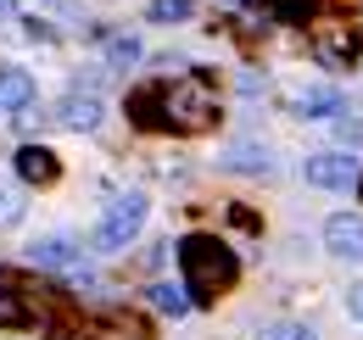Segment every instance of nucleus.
Returning a JSON list of instances; mask_svg holds the SVG:
<instances>
[{"instance_id": "8", "label": "nucleus", "mask_w": 363, "mask_h": 340, "mask_svg": "<svg viewBox=\"0 0 363 340\" xmlns=\"http://www.w3.org/2000/svg\"><path fill=\"white\" fill-rule=\"evenodd\" d=\"M296 112H302V118H335V112H341V89L335 84L302 89V95H296Z\"/></svg>"}, {"instance_id": "4", "label": "nucleus", "mask_w": 363, "mask_h": 340, "mask_svg": "<svg viewBox=\"0 0 363 340\" xmlns=\"http://www.w3.org/2000/svg\"><path fill=\"white\" fill-rule=\"evenodd\" d=\"M358 28L352 23H341V17H324V23H313V50L324 67H352L358 62Z\"/></svg>"}, {"instance_id": "2", "label": "nucleus", "mask_w": 363, "mask_h": 340, "mask_svg": "<svg viewBox=\"0 0 363 340\" xmlns=\"http://www.w3.org/2000/svg\"><path fill=\"white\" fill-rule=\"evenodd\" d=\"M179 273H184L190 307L196 301H218L240 279V256L229 251L224 240H213V234H184L179 240Z\"/></svg>"}, {"instance_id": "10", "label": "nucleus", "mask_w": 363, "mask_h": 340, "mask_svg": "<svg viewBox=\"0 0 363 340\" xmlns=\"http://www.w3.org/2000/svg\"><path fill=\"white\" fill-rule=\"evenodd\" d=\"M28 256H34L40 268H73V262H79L84 251H79L67 234H56V240H40V246H28Z\"/></svg>"}, {"instance_id": "20", "label": "nucleus", "mask_w": 363, "mask_h": 340, "mask_svg": "<svg viewBox=\"0 0 363 340\" xmlns=\"http://www.w3.org/2000/svg\"><path fill=\"white\" fill-rule=\"evenodd\" d=\"M347 312L363 324V285H352V290H347Z\"/></svg>"}, {"instance_id": "6", "label": "nucleus", "mask_w": 363, "mask_h": 340, "mask_svg": "<svg viewBox=\"0 0 363 340\" xmlns=\"http://www.w3.org/2000/svg\"><path fill=\"white\" fill-rule=\"evenodd\" d=\"M324 246L347 262H363V217L358 212H335L324 223Z\"/></svg>"}, {"instance_id": "15", "label": "nucleus", "mask_w": 363, "mask_h": 340, "mask_svg": "<svg viewBox=\"0 0 363 340\" xmlns=\"http://www.w3.org/2000/svg\"><path fill=\"white\" fill-rule=\"evenodd\" d=\"M151 301H157L162 312H174V318H179V312H190V296H184V285H151Z\"/></svg>"}, {"instance_id": "21", "label": "nucleus", "mask_w": 363, "mask_h": 340, "mask_svg": "<svg viewBox=\"0 0 363 340\" xmlns=\"http://www.w3.org/2000/svg\"><path fill=\"white\" fill-rule=\"evenodd\" d=\"M11 11H17V6H11V0H0V23H6V17H11Z\"/></svg>"}, {"instance_id": "19", "label": "nucleus", "mask_w": 363, "mask_h": 340, "mask_svg": "<svg viewBox=\"0 0 363 340\" xmlns=\"http://www.w3.org/2000/svg\"><path fill=\"white\" fill-rule=\"evenodd\" d=\"M269 6L285 17V23H302V17H308V0H269Z\"/></svg>"}, {"instance_id": "1", "label": "nucleus", "mask_w": 363, "mask_h": 340, "mask_svg": "<svg viewBox=\"0 0 363 340\" xmlns=\"http://www.w3.org/2000/svg\"><path fill=\"white\" fill-rule=\"evenodd\" d=\"M129 118L140 128H174V134H201L218 118V95L201 73H184L174 84H145L129 95Z\"/></svg>"}, {"instance_id": "11", "label": "nucleus", "mask_w": 363, "mask_h": 340, "mask_svg": "<svg viewBox=\"0 0 363 340\" xmlns=\"http://www.w3.org/2000/svg\"><path fill=\"white\" fill-rule=\"evenodd\" d=\"M224 168L229 173H269V151H263V145H252V140H240V145H229Z\"/></svg>"}, {"instance_id": "9", "label": "nucleus", "mask_w": 363, "mask_h": 340, "mask_svg": "<svg viewBox=\"0 0 363 340\" xmlns=\"http://www.w3.org/2000/svg\"><path fill=\"white\" fill-rule=\"evenodd\" d=\"M28 101H34V79H28L23 67H0V106L17 112V106H28Z\"/></svg>"}, {"instance_id": "14", "label": "nucleus", "mask_w": 363, "mask_h": 340, "mask_svg": "<svg viewBox=\"0 0 363 340\" xmlns=\"http://www.w3.org/2000/svg\"><path fill=\"white\" fill-rule=\"evenodd\" d=\"M190 11H196L190 0H151V6H145L151 23H190Z\"/></svg>"}, {"instance_id": "17", "label": "nucleus", "mask_w": 363, "mask_h": 340, "mask_svg": "<svg viewBox=\"0 0 363 340\" xmlns=\"http://www.w3.org/2000/svg\"><path fill=\"white\" fill-rule=\"evenodd\" d=\"M257 340H313V329L308 324H269Z\"/></svg>"}, {"instance_id": "13", "label": "nucleus", "mask_w": 363, "mask_h": 340, "mask_svg": "<svg viewBox=\"0 0 363 340\" xmlns=\"http://www.w3.org/2000/svg\"><path fill=\"white\" fill-rule=\"evenodd\" d=\"M106 62H112V67H135L140 62V40L135 34H112V40H106Z\"/></svg>"}, {"instance_id": "16", "label": "nucleus", "mask_w": 363, "mask_h": 340, "mask_svg": "<svg viewBox=\"0 0 363 340\" xmlns=\"http://www.w3.org/2000/svg\"><path fill=\"white\" fill-rule=\"evenodd\" d=\"M23 318H28L23 290H0V329H11V324H23Z\"/></svg>"}, {"instance_id": "12", "label": "nucleus", "mask_w": 363, "mask_h": 340, "mask_svg": "<svg viewBox=\"0 0 363 340\" xmlns=\"http://www.w3.org/2000/svg\"><path fill=\"white\" fill-rule=\"evenodd\" d=\"M62 123L67 128H95L101 123V101H95V95H67V101H62Z\"/></svg>"}, {"instance_id": "22", "label": "nucleus", "mask_w": 363, "mask_h": 340, "mask_svg": "<svg viewBox=\"0 0 363 340\" xmlns=\"http://www.w3.org/2000/svg\"><path fill=\"white\" fill-rule=\"evenodd\" d=\"M358 196H363V173H358Z\"/></svg>"}, {"instance_id": "3", "label": "nucleus", "mask_w": 363, "mask_h": 340, "mask_svg": "<svg viewBox=\"0 0 363 340\" xmlns=\"http://www.w3.org/2000/svg\"><path fill=\"white\" fill-rule=\"evenodd\" d=\"M140 223H145V196H118L106 207V217H101V229H95V246L101 251H123L140 234Z\"/></svg>"}, {"instance_id": "5", "label": "nucleus", "mask_w": 363, "mask_h": 340, "mask_svg": "<svg viewBox=\"0 0 363 340\" xmlns=\"http://www.w3.org/2000/svg\"><path fill=\"white\" fill-rule=\"evenodd\" d=\"M302 173H308V184H318V190H352V184H358V157H347V151H318V157L302 162Z\"/></svg>"}, {"instance_id": "7", "label": "nucleus", "mask_w": 363, "mask_h": 340, "mask_svg": "<svg viewBox=\"0 0 363 340\" xmlns=\"http://www.w3.org/2000/svg\"><path fill=\"white\" fill-rule=\"evenodd\" d=\"M17 173H23L28 184H50V178L62 173V162H56L50 145H23V151H17Z\"/></svg>"}, {"instance_id": "18", "label": "nucleus", "mask_w": 363, "mask_h": 340, "mask_svg": "<svg viewBox=\"0 0 363 340\" xmlns=\"http://www.w3.org/2000/svg\"><path fill=\"white\" fill-rule=\"evenodd\" d=\"M23 217V201H17V190H6L0 184V223H17Z\"/></svg>"}]
</instances>
